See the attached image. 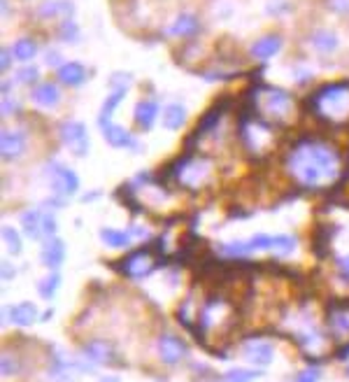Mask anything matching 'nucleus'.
<instances>
[{
	"mask_svg": "<svg viewBox=\"0 0 349 382\" xmlns=\"http://www.w3.org/2000/svg\"><path fill=\"white\" fill-rule=\"evenodd\" d=\"M317 378H319V371H315V369H310V371H305V373H301V376L296 378V382H317Z\"/></svg>",
	"mask_w": 349,
	"mask_h": 382,
	"instance_id": "obj_38",
	"label": "nucleus"
},
{
	"mask_svg": "<svg viewBox=\"0 0 349 382\" xmlns=\"http://www.w3.org/2000/svg\"><path fill=\"white\" fill-rule=\"evenodd\" d=\"M340 166H343V159L336 147L324 140H315V138L301 140L287 157V171L291 173V178L308 189L329 187L333 180H338Z\"/></svg>",
	"mask_w": 349,
	"mask_h": 382,
	"instance_id": "obj_1",
	"label": "nucleus"
},
{
	"mask_svg": "<svg viewBox=\"0 0 349 382\" xmlns=\"http://www.w3.org/2000/svg\"><path fill=\"white\" fill-rule=\"evenodd\" d=\"M158 117V100L147 98V100H137L135 103V124L140 129H151V124Z\"/></svg>",
	"mask_w": 349,
	"mask_h": 382,
	"instance_id": "obj_18",
	"label": "nucleus"
},
{
	"mask_svg": "<svg viewBox=\"0 0 349 382\" xmlns=\"http://www.w3.org/2000/svg\"><path fill=\"white\" fill-rule=\"evenodd\" d=\"M338 263H340V268H343L345 273H349V254H347V256H343V259H340Z\"/></svg>",
	"mask_w": 349,
	"mask_h": 382,
	"instance_id": "obj_42",
	"label": "nucleus"
},
{
	"mask_svg": "<svg viewBox=\"0 0 349 382\" xmlns=\"http://www.w3.org/2000/svg\"><path fill=\"white\" fill-rule=\"evenodd\" d=\"M198 31H200L198 19H196L193 14H186V12L179 14L170 26V35H174V38H189V35H193Z\"/></svg>",
	"mask_w": 349,
	"mask_h": 382,
	"instance_id": "obj_20",
	"label": "nucleus"
},
{
	"mask_svg": "<svg viewBox=\"0 0 349 382\" xmlns=\"http://www.w3.org/2000/svg\"><path fill=\"white\" fill-rule=\"evenodd\" d=\"M49 171H52L49 173V185H52L56 196H75L77 194L79 180L70 168H65L61 164H52L49 166Z\"/></svg>",
	"mask_w": 349,
	"mask_h": 382,
	"instance_id": "obj_6",
	"label": "nucleus"
},
{
	"mask_svg": "<svg viewBox=\"0 0 349 382\" xmlns=\"http://www.w3.org/2000/svg\"><path fill=\"white\" fill-rule=\"evenodd\" d=\"M326 7L336 14H349V0H326Z\"/></svg>",
	"mask_w": 349,
	"mask_h": 382,
	"instance_id": "obj_36",
	"label": "nucleus"
},
{
	"mask_svg": "<svg viewBox=\"0 0 349 382\" xmlns=\"http://www.w3.org/2000/svg\"><path fill=\"white\" fill-rule=\"evenodd\" d=\"M42 215H45V212L40 210H26L24 215H21V226H24V233L28 238L33 240L42 238Z\"/></svg>",
	"mask_w": 349,
	"mask_h": 382,
	"instance_id": "obj_23",
	"label": "nucleus"
},
{
	"mask_svg": "<svg viewBox=\"0 0 349 382\" xmlns=\"http://www.w3.org/2000/svg\"><path fill=\"white\" fill-rule=\"evenodd\" d=\"M280 49H282L280 35H264V38H259L254 42L249 51L254 58H259V61H268V58H273Z\"/></svg>",
	"mask_w": 349,
	"mask_h": 382,
	"instance_id": "obj_16",
	"label": "nucleus"
},
{
	"mask_svg": "<svg viewBox=\"0 0 349 382\" xmlns=\"http://www.w3.org/2000/svg\"><path fill=\"white\" fill-rule=\"evenodd\" d=\"M61 140L75 157H86L89 152V133L82 121L68 119L61 124Z\"/></svg>",
	"mask_w": 349,
	"mask_h": 382,
	"instance_id": "obj_5",
	"label": "nucleus"
},
{
	"mask_svg": "<svg viewBox=\"0 0 349 382\" xmlns=\"http://www.w3.org/2000/svg\"><path fill=\"white\" fill-rule=\"evenodd\" d=\"M242 357L254 366H268L275 357V348H273V343L254 338V341H247L242 345Z\"/></svg>",
	"mask_w": 349,
	"mask_h": 382,
	"instance_id": "obj_8",
	"label": "nucleus"
},
{
	"mask_svg": "<svg viewBox=\"0 0 349 382\" xmlns=\"http://www.w3.org/2000/svg\"><path fill=\"white\" fill-rule=\"evenodd\" d=\"M130 238H133V233L130 231H121V229H100V240L105 242V245L110 247H128L130 245Z\"/></svg>",
	"mask_w": 349,
	"mask_h": 382,
	"instance_id": "obj_25",
	"label": "nucleus"
},
{
	"mask_svg": "<svg viewBox=\"0 0 349 382\" xmlns=\"http://www.w3.org/2000/svg\"><path fill=\"white\" fill-rule=\"evenodd\" d=\"M123 96H126V91L123 89H114L110 96L105 98V103H103V107H100V114H98V126L103 129V126H107V124H112L110 119H112V112L116 110V105L123 100Z\"/></svg>",
	"mask_w": 349,
	"mask_h": 382,
	"instance_id": "obj_24",
	"label": "nucleus"
},
{
	"mask_svg": "<svg viewBox=\"0 0 349 382\" xmlns=\"http://www.w3.org/2000/svg\"><path fill=\"white\" fill-rule=\"evenodd\" d=\"M254 378H259V373L242 371V369H233L226 373V382H252Z\"/></svg>",
	"mask_w": 349,
	"mask_h": 382,
	"instance_id": "obj_33",
	"label": "nucleus"
},
{
	"mask_svg": "<svg viewBox=\"0 0 349 382\" xmlns=\"http://www.w3.org/2000/svg\"><path fill=\"white\" fill-rule=\"evenodd\" d=\"M31 100L33 105H38L42 110H54L61 103V91H58V86L54 82H40L33 86Z\"/></svg>",
	"mask_w": 349,
	"mask_h": 382,
	"instance_id": "obj_11",
	"label": "nucleus"
},
{
	"mask_svg": "<svg viewBox=\"0 0 349 382\" xmlns=\"http://www.w3.org/2000/svg\"><path fill=\"white\" fill-rule=\"evenodd\" d=\"M12 277H14V268H12V263H3V280L7 282V280H12Z\"/></svg>",
	"mask_w": 349,
	"mask_h": 382,
	"instance_id": "obj_41",
	"label": "nucleus"
},
{
	"mask_svg": "<svg viewBox=\"0 0 349 382\" xmlns=\"http://www.w3.org/2000/svg\"><path fill=\"white\" fill-rule=\"evenodd\" d=\"M312 112L326 121L343 124L349 119V82L322 86L310 100Z\"/></svg>",
	"mask_w": 349,
	"mask_h": 382,
	"instance_id": "obj_2",
	"label": "nucleus"
},
{
	"mask_svg": "<svg viewBox=\"0 0 349 382\" xmlns=\"http://www.w3.org/2000/svg\"><path fill=\"white\" fill-rule=\"evenodd\" d=\"M156 348H158V357H161V362L168 364V366L179 364L182 359L186 357V345H184V341H182V338H177V336H172V334H163L161 338H158Z\"/></svg>",
	"mask_w": 349,
	"mask_h": 382,
	"instance_id": "obj_7",
	"label": "nucleus"
},
{
	"mask_svg": "<svg viewBox=\"0 0 349 382\" xmlns=\"http://www.w3.org/2000/svg\"><path fill=\"white\" fill-rule=\"evenodd\" d=\"M75 7H72L70 0H47V3L40 5L38 14L42 19H54V17H72Z\"/></svg>",
	"mask_w": 349,
	"mask_h": 382,
	"instance_id": "obj_19",
	"label": "nucleus"
},
{
	"mask_svg": "<svg viewBox=\"0 0 349 382\" xmlns=\"http://www.w3.org/2000/svg\"><path fill=\"white\" fill-rule=\"evenodd\" d=\"M210 173H212V161L205 157H193V159H186L184 164L179 166L177 178L184 187L198 189L210 180Z\"/></svg>",
	"mask_w": 349,
	"mask_h": 382,
	"instance_id": "obj_4",
	"label": "nucleus"
},
{
	"mask_svg": "<svg viewBox=\"0 0 349 382\" xmlns=\"http://www.w3.org/2000/svg\"><path fill=\"white\" fill-rule=\"evenodd\" d=\"M12 54H14V58H19V61H24V63L33 61V56L38 54V42L31 38H21L12 45Z\"/></svg>",
	"mask_w": 349,
	"mask_h": 382,
	"instance_id": "obj_26",
	"label": "nucleus"
},
{
	"mask_svg": "<svg viewBox=\"0 0 349 382\" xmlns=\"http://www.w3.org/2000/svg\"><path fill=\"white\" fill-rule=\"evenodd\" d=\"M56 75H58V82L65 84V86H79V84L86 82V68L77 61L63 63L61 68L56 70Z\"/></svg>",
	"mask_w": 349,
	"mask_h": 382,
	"instance_id": "obj_15",
	"label": "nucleus"
},
{
	"mask_svg": "<svg viewBox=\"0 0 349 382\" xmlns=\"http://www.w3.org/2000/svg\"><path fill=\"white\" fill-rule=\"evenodd\" d=\"M329 324H331V329L338 336H349V308H340V310H333Z\"/></svg>",
	"mask_w": 349,
	"mask_h": 382,
	"instance_id": "obj_27",
	"label": "nucleus"
},
{
	"mask_svg": "<svg viewBox=\"0 0 349 382\" xmlns=\"http://www.w3.org/2000/svg\"><path fill=\"white\" fill-rule=\"evenodd\" d=\"M12 56L14 54H10V49H3V63H0V68H3V70H7V68H10V65H12Z\"/></svg>",
	"mask_w": 349,
	"mask_h": 382,
	"instance_id": "obj_40",
	"label": "nucleus"
},
{
	"mask_svg": "<svg viewBox=\"0 0 349 382\" xmlns=\"http://www.w3.org/2000/svg\"><path fill=\"white\" fill-rule=\"evenodd\" d=\"M10 317H12L14 324L28 327V324H33L35 317H38V308H35L33 303H28V301H21V303L10 308Z\"/></svg>",
	"mask_w": 349,
	"mask_h": 382,
	"instance_id": "obj_21",
	"label": "nucleus"
},
{
	"mask_svg": "<svg viewBox=\"0 0 349 382\" xmlns=\"http://www.w3.org/2000/svg\"><path fill=\"white\" fill-rule=\"evenodd\" d=\"M98 382H119V378H114V376H107L103 380H98Z\"/></svg>",
	"mask_w": 349,
	"mask_h": 382,
	"instance_id": "obj_43",
	"label": "nucleus"
},
{
	"mask_svg": "<svg viewBox=\"0 0 349 382\" xmlns=\"http://www.w3.org/2000/svg\"><path fill=\"white\" fill-rule=\"evenodd\" d=\"M82 355L91 364H119L116 362V352L107 341H89L82 345Z\"/></svg>",
	"mask_w": 349,
	"mask_h": 382,
	"instance_id": "obj_10",
	"label": "nucleus"
},
{
	"mask_svg": "<svg viewBox=\"0 0 349 382\" xmlns=\"http://www.w3.org/2000/svg\"><path fill=\"white\" fill-rule=\"evenodd\" d=\"M184 121H186V107L182 105V103H170V105L163 110V126L168 131L182 129Z\"/></svg>",
	"mask_w": 349,
	"mask_h": 382,
	"instance_id": "obj_22",
	"label": "nucleus"
},
{
	"mask_svg": "<svg viewBox=\"0 0 349 382\" xmlns=\"http://www.w3.org/2000/svg\"><path fill=\"white\" fill-rule=\"evenodd\" d=\"M26 150V136L21 131L5 129L0 136V152H3L5 161H17Z\"/></svg>",
	"mask_w": 349,
	"mask_h": 382,
	"instance_id": "obj_9",
	"label": "nucleus"
},
{
	"mask_svg": "<svg viewBox=\"0 0 349 382\" xmlns=\"http://www.w3.org/2000/svg\"><path fill=\"white\" fill-rule=\"evenodd\" d=\"M58 284H61V275L54 273L49 275V277H45V280H40L38 282V291H40V296L42 298H52L54 294H56V289H58Z\"/></svg>",
	"mask_w": 349,
	"mask_h": 382,
	"instance_id": "obj_29",
	"label": "nucleus"
},
{
	"mask_svg": "<svg viewBox=\"0 0 349 382\" xmlns=\"http://www.w3.org/2000/svg\"><path fill=\"white\" fill-rule=\"evenodd\" d=\"M3 240H5V245L12 254L21 252V238H19L17 229H12V226H3Z\"/></svg>",
	"mask_w": 349,
	"mask_h": 382,
	"instance_id": "obj_31",
	"label": "nucleus"
},
{
	"mask_svg": "<svg viewBox=\"0 0 349 382\" xmlns=\"http://www.w3.org/2000/svg\"><path fill=\"white\" fill-rule=\"evenodd\" d=\"M45 58H47V63L49 65H56V68H61V54H58V51H47L45 54Z\"/></svg>",
	"mask_w": 349,
	"mask_h": 382,
	"instance_id": "obj_39",
	"label": "nucleus"
},
{
	"mask_svg": "<svg viewBox=\"0 0 349 382\" xmlns=\"http://www.w3.org/2000/svg\"><path fill=\"white\" fill-rule=\"evenodd\" d=\"M42 236L45 238L56 236V219L52 212H45V215H42Z\"/></svg>",
	"mask_w": 349,
	"mask_h": 382,
	"instance_id": "obj_34",
	"label": "nucleus"
},
{
	"mask_svg": "<svg viewBox=\"0 0 349 382\" xmlns=\"http://www.w3.org/2000/svg\"><path fill=\"white\" fill-rule=\"evenodd\" d=\"M19 110V105L14 103L10 96H3V117H7V114H14Z\"/></svg>",
	"mask_w": 349,
	"mask_h": 382,
	"instance_id": "obj_37",
	"label": "nucleus"
},
{
	"mask_svg": "<svg viewBox=\"0 0 349 382\" xmlns=\"http://www.w3.org/2000/svg\"><path fill=\"white\" fill-rule=\"evenodd\" d=\"M3 376L5 378H10V376H14V373L19 371V364H17V357H12V355H3Z\"/></svg>",
	"mask_w": 349,
	"mask_h": 382,
	"instance_id": "obj_35",
	"label": "nucleus"
},
{
	"mask_svg": "<svg viewBox=\"0 0 349 382\" xmlns=\"http://www.w3.org/2000/svg\"><path fill=\"white\" fill-rule=\"evenodd\" d=\"M151 266H154V263H151V256L147 249H137V252H133L121 263V270L133 277H140V275H147Z\"/></svg>",
	"mask_w": 349,
	"mask_h": 382,
	"instance_id": "obj_12",
	"label": "nucleus"
},
{
	"mask_svg": "<svg viewBox=\"0 0 349 382\" xmlns=\"http://www.w3.org/2000/svg\"><path fill=\"white\" fill-rule=\"evenodd\" d=\"M103 138L107 143H110L112 147H116V150H135L137 143L135 138L128 133L123 126H116V124H107V126H103Z\"/></svg>",
	"mask_w": 349,
	"mask_h": 382,
	"instance_id": "obj_14",
	"label": "nucleus"
},
{
	"mask_svg": "<svg viewBox=\"0 0 349 382\" xmlns=\"http://www.w3.org/2000/svg\"><path fill=\"white\" fill-rule=\"evenodd\" d=\"M254 107H256L259 119L285 121L294 107V98L289 91L278 89V86H259L254 91Z\"/></svg>",
	"mask_w": 349,
	"mask_h": 382,
	"instance_id": "obj_3",
	"label": "nucleus"
},
{
	"mask_svg": "<svg viewBox=\"0 0 349 382\" xmlns=\"http://www.w3.org/2000/svg\"><path fill=\"white\" fill-rule=\"evenodd\" d=\"M219 252L226 256H247L254 252L252 240H235V242H226V245H219Z\"/></svg>",
	"mask_w": 349,
	"mask_h": 382,
	"instance_id": "obj_28",
	"label": "nucleus"
},
{
	"mask_svg": "<svg viewBox=\"0 0 349 382\" xmlns=\"http://www.w3.org/2000/svg\"><path fill=\"white\" fill-rule=\"evenodd\" d=\"M310 45L315 47L319 54H333L340 47V38L329 28H319L310 35Z\"/></svg>",
	"mask_w": 349,
	"mask_h": 382,
	"instance_id": "obj_17",
	"label": "nucleus"
},
{
	"mask_svg": "<svg viewBox=\"0 0 349 382\" xmlns=\"http://www.w3.org/2000/svg\"><path fill=\"white\" fill-rule=\"evenodd\" d=\"M58 38L65 42H77L79 38V28L72 19H63V24L58 26Z\"/></svg>",
	"mask_w": 349,
	"mask_h": 382,
	"instance_id": "obj_30",
	"label": "nucleus"
},
{
	"mask_svg": "<svg viewBox=\"0 0 349 382\" xmlns=\"http://www.w3.org/2000/svg\"><path fill=\"white\" fill-rule=\"evenodd\" d=\"M40 259L49 270H58V266H61L65 259V242L58 238H47L45 247H42L40 252Z\"/></svg>",
	"mask_w": 349,
	"mask_h": 382,
	"instance_id": "obj_13",
	"label": "nucleus"
},
{
	"mask_svg": "<svg viewBox=\"0 0 349 382\" xmlns=\"http://www.w3.org/2000/svg\"><path fill=\"white\" fill-rule=\"evenodd\" d=\"M38 75H40V72H38V68H35V65L24 63V68H19L14 77H17L19 84H35V82H38Z\"/></svg>",
	"mask_w": 349,
	"mask_h": 382,
	"instance_id": "obj_32",
	"label": "nucleus"
}]
</instances>
